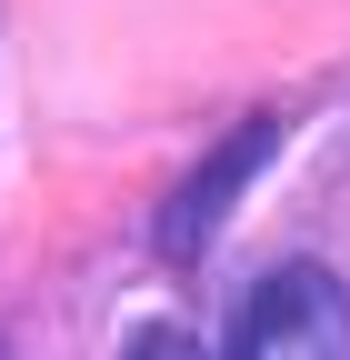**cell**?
<instances>
[{"label":"cell","instance_id":"6da1fadb","mask_svg":"<svg viewBox=\"0 0 350 360\" xmlns=\"http://www.w3.org/2000/svg\"><path fill=\"white\" fill-rule=\"evenodd\" d=\"M231 360H350V290L320 260H280L271 281L250 290Z\"/></svg>","mask_w":350,"mask_h":360},{"label":"cell","instance_id":"7a4b0ae2","mask_svg":"<svg viewBox=\"0 0 350 360\" xmlns=\"http://www.w3.org/2000/svg\"><path fill=\"white\" fill-rule=\"evenodd\" d=\"M271 150H280V120H271V110H260V120H240L231 141L210 150V160L181 180V191H170V210L150 220L160 260H200V250H210V231H221V220L240 210V191L260 180V160H271Z\"/></svg>","mask_w":350,"mask_h":360},{"label":"cell","instance_id":"3957f363","mask_svg":"<svg viewBox=\"0 0 350 360\" xmlns=\"http://www.w3.org/2000/svg\"><path fill=\"white\" fill-rule=\"evenodd\" d=\"M120 360H200V340L181 330V321H150V330H130V350Z\"/></svg>","mask_w":350,"mask_h":360},{"label":"cell","instance_id":"277c9868","mask_svg":"<svg viewBox=\"0 0 350 360\" xmlns=\"http://www.w3.org/2000/svg\"><path fill=\"white\" fill-rule=\"evenodd\" d=\"M0 360H11V350H0Z\"/></svg>","mask_w":350,"mask_h":360}]
</instances>
